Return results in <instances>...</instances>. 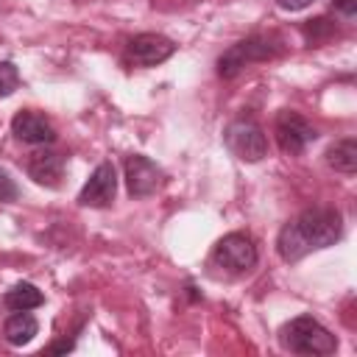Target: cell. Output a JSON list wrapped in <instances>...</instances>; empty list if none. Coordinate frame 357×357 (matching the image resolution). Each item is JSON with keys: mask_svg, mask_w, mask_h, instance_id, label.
I'll use <instances>...</instances> for the list:
<instances>
[{"mask_svg": "<svg viewBox=\"0 0 357 357\" xmlns=\"http://www.w3.org/2000/svg\"><path fill=\"white\" fill-rule=\"evenodd\" d=\"M343 234V215L335 206H310L279 229L276 251L284 262H298L310 251L329 248Z\"/></svg>", "mask_w": 357, "mask_h": 357, "instance_id": "1", "label": "cell"}, {"mask_svg": "<svg viewBox=\"0 0 357 357\" xmlns=\"http://www.w3.org/2000/svg\"><path fill=\"white\" fill-rule=\"evenodd\" d=\"M279 343L282 349L304 357H326L335 354L337 337L312 315H296L279 329Z\"/></svg>", "mask_w": 357, "mask_h": 357, "instance_id": "2", "label": "cell"}, {"mask_svg": "<svg viewBox=\"0 0 357 357\" xmlns=\"http://www.w3.org/2000/svg\"><path fill=\"white\" fill-rule=\"evenodd\" d=\"M284 53V45L276 33H251L240 42H234L231 47H226L218 59V75L220 78H234L237 73H243L248 64L257 61H271L276 56Z\"/></svg>", "mask_w": 357, "mask_h": 357, "instance_id": "3", "label": "cell"}, {"mask_svg": "<svg viewBox=\"0 0 357 357\" xmlns=\"http://www.w3.org/2000/svg\"><path fill=\"white\" fill-rule=\"evenodd\" d=\"M223 139H226V148L243 162H259L268 156V137L262 126L251 117L231 120L223 131Z\"/></svg>", "mask_w": 357, "mask_h": 357, "instance_id": "4", "label": "cell"}, {"mask_svg": "<svg viewBox=\"0 0 357 357\" xmlns=\"http://www.w3.org/2000/svg\"><path fill=\"white\" fill-rule=\"evenodd\" d=\"M257 259H259L257 243L245 231H229L212 248V262L220 265V268H226V271H231V273L251 271L257 265Z\"/></svg>", "mask_w": 357, "mask_h": 357, "instance_id": "5", "label": "cell"}, {"mask_svg": "<svg viewBox=\"0 0 357 357\" xmlns=\"http://www.w3.org/2000/svg\"><path fill=\"white\" fill-rule=\"evenodd\" d=\"M273 137H276V145L282 148V153L301 156L307 151V145L315 142L318 131L304 114H298L293 109H282L273 120Z\"/></svg>", "mask_w": 357, "mask_h": 357, "instance_id": "6", "label": "cell"}, {"mask_svg": "<svg viewBox=\"0 0 357 357\" xmlns=\"http://www.w3.org/2000/svg\"><path fill=\"white\" fill-rule=\"evenodd\" d=\"M176 53V42L162 33H137L126 45V59L134 67H156Z\"/></svg>", "mask_w": 357, "mask_h": 357, "instance_id": "7", "label": "cell"}, {"mask_svg": "<svg viewBox=\"0 0 357 357\" xmlns=\"http://www.w3.org/2000/svg\"><path fill=\"white\" fill-rule=\"evenodd\" d=\"M123 170H126V190H128L131 198H148L151 192L159 190L162 176H165L162 167H159L153 159L142 156V153L126 156Z\"/></svg>", "mask_w": 357, "mask_h": 357, "instance_id": "8", "label": "cell"}, {"mask_svg": "<svg viewBox=\"0 0 357 357\" xmlns=\"http://www.w3.org/2000/svg\"><path fill=\"white\" fill-rule=\"evenodd\" d=\"M117 195V170L112 162H100L92 176L86 178V184L78 192V204L81 206H92V209H103L114 201Z\"/></svg>", "mask_w": 357, "mask_h": 357, "instance_id": "9", "label": "cell"}, {"mask_svg": "<svg viewBox=\"0 0 357 357\" xmlns=\"http://www.w3.org/2000/svg\"><path fill=\"white\" fill-rule=\"evenodd\" d=\"M11 134L25 142V145H50L56 139V128L53 123L39 114V112H31V109H22L14 114L11 120Z\"/></svg>", "mask_w": 357, "mask_h": 357, "instance_id": "10", "label": "cell"}, {"mask_svg": "<svg viewBox=\"0 0 357 357\" xmlns=\"http://www.w3.org/2000/svg\"><path fill=\"white\" fill-rule=\"evenodd\" d=\"M28 176L42 187H59L64 176V153L50 151V148L33 151L28 156Z\"/></svg>", "mask_w": 357, "mask_h": 357, "instance_id": "11", "label": "cell"}, {"mask_svg": "<svg viewBox=\"0 0 357 357\" xmlns=\"http://www.w3.org/2000/svg\"><path fill=\"white\" fill-rule=\"evenodd\" d=\"M324 156H326V165H329L335 173H343V176L357 173V139H354V137L337 139L335 145L326 148Z\"/></svg>", "mask_w": 357, "mask_h": 357, "instance_id": "12", "label": "cell"}, {"mask_svg": "<svg viewBox=\"0 0 357 357\" xmlns=\"http://www.w3.org/2000/svg\"><path fill=\"white\" fill-rule=\"evenodd\" d=\"M39 332V324L31 312H11L3 324V337L11 343V346H25L36 337Z\"/></svg>", "mask_w": 357, "mask_h": 357, "instance_id": "13", "label": "cell"}, {"mask_svg": "<svg viewBox=\"0 0 357 357\" xmlns=\"http://www.w3.org/2000/svg\"><path fill=\"white\" fill-rule=\"evenodd\" d=\"M3 304H6L11 312H31V310H36V307L45 304V296H42V290H39L36 284H31V282H17V284L3 296Z\"/></svg>", "mask_w": 357, "mask_h": 357, "instance_id": "14", "label": "cell"}, {"mask_svg": "<svg viewBox=\"0 0 357 357\" xmlns=\"http://www.w3.org/2000/svg\"><path fill=\"white\" fill-rule=\"evenodd\" d=\"M301 33H304V39H307L310 45H321V42L337 36V25H335V20H329V17H315V20H307V22L301 25Z\"/></svg>", "mask_w": 357, "mask_h": 357, "instance_id": "15", "label": "cell"}, {"mask_svg": "<svg viewBox=\"0 0 357 357\" xmlns=\"http://www.w3.org/2000/svg\"><path fill=\"white\" fill-rule=\"evenodd\" d=\"M20 86V70L14 61H0V98H8Z\"/></svg>", "mask_w": 357, "mask_h": 357, "instance_id": "16", "label": "cell"}, {"mask_svg": "<svg viewBox=\"0 0 357 357\" xmlns=\"http://www.w3.org/2000/svg\"><path fill=\"white\" fill-rule=\"evenodd\" d=\"M17 198H20V187L14 184V178L8 176V170L0 167V201L11 204V201H17Z\"/></svg>", "mask_w": 357, "mask_h": 357, "instance_id": "17", "label": "cell"}, {"mask_svg": "<svg viewBox=\"0 0 357 357\" xmlns=\"http://www.w3.org/2000/svg\"><path fill=\"white\" fill-rule=\"evenodd\" d=\"M335 8L343 14V17H354L357 14V0H335Z\"/></svg>", "mask_w": 357, "mask_h": 357, "instance_id": "18", "label": "cell"}, {"mask_svg": "<svg viewBox=\"0 0 357 357\" xmlns=\"http://www.w3.org/2000/svg\"><path fill=\"white\" fill-rule=\"evenodd\" d=\"M312 0H276V6L282 8V11H301V8H307Z\"/></svg>", "mask_w": 357, "mask_h": 357, "instance_id": "19", "label": "cell"}]
</instances>
